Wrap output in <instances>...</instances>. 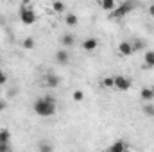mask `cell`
Here are the masks:
<instances>
[{"label": "cell", "instance_id": "obj_24", "mask_svg": "<svg viewBox=\"0 0 154 152\" xmlns=\"http://www.w3.org/2000/svg\"><path fill=\"white\" fill-rule=\"evenodd\" d=\"M7 150H11L9 143H4V141H0V152H7Z\"/></svg>", "mask_w": 154, "mask_h": 152}, {"label": "cell", "instance_id": "obj_22", "mask_svg": "<svg viewBox=\"0 0 154 152\" xmlns=\"http://www.w3.org/2000/svg\"><path fill=\"white\" fill-rule=\"evenodd\" d=\"M39 150H41V152L52 150V145H50V143H41V145H39Z\"/></svg>", "mask_w": 154, "mask_h": 152}, {"label": "cell", "instance_id": "obj_3", "mask_svg": "<svg viewBox=\"0 0 154 152\" xmlns=\"http://www.w3.org/2000/svg\"><path fill=\"white\" fill-rule=\"evenodd\" d=\"M36 20H38V16H36L34 9H31V7H27V5H23V7L20 9V22H22L23 25H32V23H36Z\"/></svg>", "mask_w": 154, "mask_h": 152}, {"label": "cell", "instance_id": "obj_27", "mask_svg": "<svg viewBox=\"0 0 154 152\" xmlns=\"http://www.w3.org/2000/svg\"><path fill=\"white\" fill-rule=\"evenodd\" d=\"M23 2H29V0H23Z\"/></svg>", "mask_w": 154, "mask_h": 152}, {"label": "cell", "instance_id": "obj_19", "mask_svg": "<svg viewBox=\"0 0 154 152\" xmlns=\"http://www.w3.org/2000/svg\"><path fill=\"white\" fill-rule=\"evenodd\" d=\"M131 47H133V52H138V50H143V48H145V43H143L142 39H134V41L131 43Z\"/></svg>", "mask_w": 154, "mask_h": 152}, {"label": "cell", "instance_id": "obj_18", "mask_svg": "<svg viewBox=\"0 0 154 152\" xmlns=\"http://www.w3.org/2000/svg\"><path fill=\"white\" fill-rule=\"evenodd\" d=\"M100 86L102 88H113L115 86V77H104L100 81Z\"/></svg>", "mask_w": 154, "mask_h": 152}, {"label": "cell", "instance_id": "obj_26", "mask_svg": "<svg viewBox=\"0 0 154 152\" xmlns=\"http://www.w3.org/2000/svg\"><path fill=\"white\" fill-rule=\"evenodd\" d=\"M149 14H151V16L154 18V4L151 5V7H149Z\"/></svg>", "mask_w": 154, "mask_h": 152}, {"label": "cell", "instance_id": "obj_15", "mask_svg": "<svg viewBox=\"0 0 154 152\" xmlns=\"http://www.w3.org/2000/svg\"><path fill=\"white\" fill-rule=\"evenodd\" d=\"M74 43H75V39H74L72 34H65V36L61 38V45H63V47H72Z\"/></svg>", "mask_w": 154, "mask_h": 152}, {"label": "cell", "instance_id": "obj_1", "mask_svg": "<svg viewBox=\"0 0 154 152\" xmlns=\"http://www.w3.org/2000/svg\"><path fill=\"white\" fill-rule=\"evenodd\" d=\"M34 113L38 116H43V118H48L56 113V100L52 97H43V99H38L34 102Z\"/></svg>", "mask_w": 154, "mask_h": 152}, {"label": "cell", "instance_id": "obj_7", "mask_svg": "<svg viewBox=\"0 0 154 152\" xmlns=\"http://www.w3.org/2000/svg\"><path fill=\"white\" fill-rule=\"evenodd\" d=\"M143 70H151L154 68V50H147L143 54V65H142Z\"/></svg>", "mask_w": 154, "mask_h": 152}, {"label": "cell", "instance_id": "obj_10", "mask_svg": "<svg viewBox=\"0 0 154 152\" xmlns=\"http://www.w3.org/2000/svg\"><path fill=\"white\" fill-rule=\"evenodd\" d=\"M140 99L143 100V102H151L154 99V88H142L140 90Z\"/></svg>", "mask_w": 154, "mask_h": 152}, {"label": "cell", "instance_id": "obj_17", "mask_svg": "<svg viewBox=\"0 0 154 152\" xmlns=\"http://www.w3.org/2000/svg\"><path fill=\"white\" fill-rule=\"evenodd\" d=\"M52 9H54L56 13H63V11L66 9V5H65V2H63V0H56V2L52 4Z\"/></svg>", "mask_w": 154, "mask_h": 152}, {"label": "cell", "instance_id": "obj_11", "mask_svg": "<svg viewBox=\"0 0 154 152\" xmlns=\"http://www.w3.org/2000/svg\"><path fill=\"white\" fill-rule=\"evenodd\" d=\"M129 147H127V143L125 141H122V140H118V141H115L111 147H109V150L111 152H124V150H127Z\"/></svg>", "mask_w": 154, "mask_h": 152}, {"label": "cell", "instance_id": "obj_6", "mask_svg": "<svg viewBox=\"0 0 154 152\" xmlns=\"http://www.w3.org/2000/svg\"><path fill=\"white\" fill-rule=\"evenodd\" d=\"M68 61H70V54L65 48H59L56 52V63L61 65V66H65V65H68Z\"/></svg>", "mask_w": 154, "mask_h": 152}, {"label": "cell", "instance_id": "obj_25", "mask_svg": "<svg viewBox=\"0 0 154 152\" xmlns=\"http://www.w3.org/2000/svg\"><path fill=\"white\" fill-rule=\"evenodd\" d=\"M5 109H7V102H5V100H0V113L5 111Z\"/></svg>", "mask_w": 154, "mask_h": 152}, {"label": "cell", "instance_id": "obj_23", "mask_svg": "<svg viewBox=\"0 0 154 152\" xmlns=\"http://www.w3.org/2000/svg\"><path fill=\"white\" fill-rule=\"evenodd\" d=\"M5 82H7V74H5L4 70H0V86L5 84Z\"/></svg>", "mask_w": 154, "mask_h": 152}, {"label": "cell", "instance_id": "obj_20", "mask_svg": "<svg viewBox=\"0 0 154 152\" xmlns=\"http://www.w3.org/2000/svg\"><path fill=\"white\" fill-rule=\"evenodd\" d=\"M9 140H11V132H9V129H0V141L9 143Z\"/></svg>", "mask_w": 154, "mask_h": 152}, {"label": "cell", "instance_id": "obj_13", "mask_svg": "<svg viewBox=\"0 0 154 152\" xmlns=\"http://www.w3.org/2000/svg\"><path fill=\"white\" fill-rule=\"evenodd\" d=\"M100 5H102V9H106V11H109V13L116 7L115 0H100Z\"/></svg>", "mask_w": 154, "mask_h": 152}, {"label": "cell", "instance_id": "obj_21", "mask_svg": "<svg viewBox=\"0 0 154 152\" xmlns=\"http://www.w3.org/2000/svg\"><path fill=\"white\" fill-rule=\"evenodd\" d=\"M72 99H74V102H82L84 100V91L82 90H75L72 93Z\"/></svg>", "mask_w": 154, "mask_h": 152}, {"label": "cell", "instance_id": "obj_4", "mask_svg": "<svg viewBox=\"0 0 154 152\" xmlns=\"http://www.w3.org/2000/svg\"><path fill=\"white\" fill-rule=\"evenodd\" d=\"M113 88H116L118 91H129L131 90V79H127V77H124V75H116Z\"/></svg>", "mask_w": 154, "mask_h": 152}, {"label": "cell", "instance_id": "obj_14", "mask_svg": "<svg viewBox=\"0 0 154 152\" xmlns=\"http://www.w3.org/2000/svg\"><path fill=\"white\" fill-rule=\"evenodd\" d=\"M22 47H23L25 50H31V48H34V47H36V41H34V38H31V36H29V38H25L23 41H22Z\"/></svg>", "mask_w": 154, "mask_h": 152}, {"label": "cell", "instance_id": "obj_16", "mask_svg": "<svg viewBox=\"0 0 154 152\" xmlns=\"http://www.w3.org/2000/svg\"><path fill=\"white\" fill-rule=\"evenodd\" d=\"M142 111H143L145 116H151V118H152L154 116V106L151 104V102H145V106L142 108Z\"/></svg>", "mask_w": 154, "mask_h": 152}, {"label": "cell", "instance_id": "obj_9", "mask_svg": "<svg viewBox=\"0 0 154 152\" xmlns=\"http://www.w3.org/2000/svg\"><path fill=\"white\" fill-rule=\"evenodd\" d=\"M118 54H120V56H124V57L131 56V54H133L131 41H122V43H118Z\"/></svg>", "mask_w": 154, "mask_h": 152}, {"label": "cell", "instance_id": "obj_2", "mask_svg": "<svg viewBox=\"0 0 154 152\" xmlns=\"http://www.w3.org/2000/svg\"><path fill=\"white\" fill-rule=\"evenodd\" d=\"M134 2L133 0H125V2H122L118 7H115L113 11H111V18H115V20H120V18H124L125 14H129L133 9H134Z\"/></svg>", "mask_w": 154, "mask_h": 152}, {"label": "cell", "instance_id": "obj_8", "mask_svg": "<svg viewBox=\"0 0 154 152\" xmlns=\"http://www.w3.org/2000/svg\"><path fill=\"white\" fill-rule=\"evenodd\" d=\"M97 47H99L97 38H86L82 41V50H84V52H95Z\"/></svg>", "mask_w": 154, "mask_h": 152}, {"label": "cell", "instance_id": "obj_5", "mask_svg": "<svg viewBox=\"0 0 154 152\" xmlns=\"http://www.w3.org/2000/svg\"><path fill=\"white\" fill-rule=\"evenodd\" d=\"M59 75H56V74H47V75L43 77V84L47 86V88H57L59 86Z\"/></svg>", "mask_w": 154, "mask_h": 152}, {"label": "cell", "instance_id": "obj_12", "mask_svg": "<svg viewBox=\"0 0 154 152\" xmlns=\"http://www.w3.org/2000/svg\"><path fill=\"white\" fill-rule=\"evenodd\" d=\"M65 23H66L68 27H77V25H79V18H77V14L68 13V14H66V18H65Z\"/></svg>", "mask_w": 154, "mask_h": 152}]
</instances>
